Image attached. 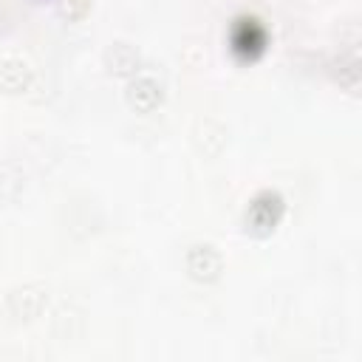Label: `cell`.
Wrapping results in <instances>:
<instances>
[{"instance_id": "obj_1", "label": "cell", "mask_w": 362, "mask_h": 362, "mask_svg": "<svg viewBox=\"0 0 362 362\" xmlns=\"http://www.w3.org/2000/svg\"><path fill=\"white\" fill-rule=\"evenodd\" d=\"M229 45L238 57H257L266 45V28L257 17H238L229 28Z\"/></svg>"}, {"instance_id": "obj_2", "label": "cell", "mask_w": 362, "mask_h": 362, "mask_svg": "<svg viewBox=\"0 0 362 362\" xmlns=\"http://www.w3.org/2000/svg\"><path fill=\"white\" fill-rule=\"evenodd\" d=\"M283 215V198L272 189H263L257 192L252 201H249V209H246V229L252 232H269L274 229V223L280 221Z\"/></svg>"}, {"instance_id": "obj_3", "label": "cell", "mask_w": 362, "mask_h": 362, "mask_svg": "<svg viewBox=\"0 0 362 362\" xmlns=\"http://www.w3.org/2000/svg\"><path fill=\"white\" fill-rule=\"evenodd\" d=\"M184 263H187V272H189L195 280H204V283L215 280L218 272H221V255H218V249L209 246V243H195V246H189Z\"/></svg>"}, {"instance_id": "obj_4", "label": "cell", "mask_w": 362, "mask_h": 362, "mask_svg": "<svg viewBox=\"0 0 362 362\" xmlns=\"http://www.w3.org/2000/svg\"><path fill=\"white\" fill-rule=\"evenodd\" d=\"M45 305V291L40 286H23L14 288L6 300V308L14 320H34Z\"/></svg>"}, {"instance_id": "obj_5", "label": "cell", "mask_w": 362, "mask_h": 362, "mask_svg": "<svg viewBox=\"0 0 362 362\" xmlns=\"http://www.w3.org/2000/svg\"><path fill=\"white\" fill-rule=\"evenodd\" d=\"M127 99L133 107L139 110H153L158 102H161V85L150 76H139L130 82V90H127Z\"/></svg>"}, {"instance_id": "obj_6", "label": "cell", "mask_w": 362, "mask_h": 362, "mask_svg": "<svg viewBox=\"0 0 362 362\" xmlns=\"http://www.w3.org/2000/svg\"><path fill=\"white\" fill-rule=\"evenodd\" d=\"M28 82H31V68L23 59H14V57L0 59V85L6 90H11V93L23 90Z\"/></svg>"}, {"instance_id": "obj_7", "label": "cell", "mask_w": 362, "mask_h": 362, "mask_svg": "<svg viewBox=\"0 0 362 362\" xmlns=\"http://www.w3.org/2000/svg\"><path fill=\"white\" fill-rule=\"evenodd\" d=\"M105 62L110 65V71L116 74H130L136 65H139V54L136 48H130L127 42H116L105 51Z\"/></svg>"}, {"instance_id": "obj_8", "label": "cell", "mask_w": 362, "mask_h": 362, "mask_svg": "<svg viewBox=\"0 0 362 362\" xmlns=\"http://www.w3.org/2000/svg\"><path fill=\"white\" fill-rule=\"evenodd\" d=\"M88 11V0H65V14L68 17H82Z\"/></svg>"}]
</instances>
